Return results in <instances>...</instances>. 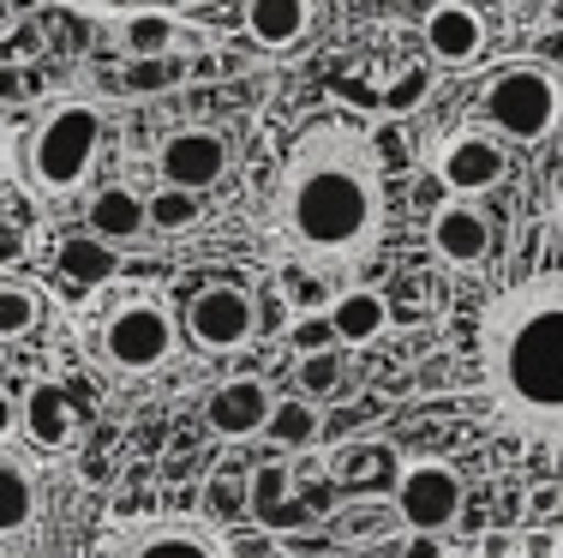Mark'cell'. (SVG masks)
I'll use <instances>...</instances> for the list:
<instances>
[{
  "label": "cell",
  "instance_id": "1",
  "mask_svg": "<svg viewBox=\"0 0 563 558\" xmlns=\"http://www.w3.org/2000/svg\"><path fill=\"white\" fill-rule=\"evenodd\" d=\"M276 229L306 264H354L384 229V175L366 132L318 121L276 175Z\"/></svg>",
  "mask_w": 563,
  "mask_h": 558
},
{
  "label": "cell",
  "instance_id": "2",
  "mask_svg": "<svg viewBox=\"0 0 563 558\" xmlns=\"http://www.w3.org/2000/svg\"><path fill=\"white\" fill-rule=\"evenodd\" d=\"M486 379L528 445L563 450V276L509 288L486 313Z\"/></svg>",
  "mask_w": 563,
  "mask_h": 558
},
{
  "label": "cell",
  "instance_id": "3",
  "mask_svg": "<svg viewBox=\"0 0 563 558\" xmlns=\"http://www.w3.org/2000/svg\"><path fill=\"white\" fill-rule=\"evenodd\" d=\"M97 151H102V109L85 97H66L43 114L19 144V168L31 180V193L43 198H66L90 180L97 168Z\"/></svg>",
  "mask_w": 563,
  "mask_h": 558
},
{
  "label": "cell",
  "instance_id": "4",
  "mask_svg": "<svg viewBox=\"0 0 563 558\" xmlns=\"http://www.w3.org/2000/svg\"><path fill=\"white\" fill-rule=\"evenodd\" d=\"M558 114H563V90L545 66H509L486 85V121L498 139L540 144L558 127Z\"/></svg>",
  "mask_w": 563,
  "mask_h": 558
},
{
  "label": "cell",
  "instance_id": "5",
  "mask_svg": "<svg viewBox=\"0 0 563 558\" xmlns=\"http://www.w3.org/2000/svg\"><path fill=\"white\" fill-rule=\"evenodd\" d=\"M174 342H180V330L156 295H132L102 318V361L114 372H156L174 354Z\"/></svg>",
  "mask_w": 563,
  "mask_h": 558
},
{
  "label": "cell",
  "instance_id": "6",
  "mask_svg": "<svg viewBox=\"0 0 563 558\" xmlns=\"http://www.w3.org/2000/svg\"><path fill=\"white\" fill-rule=\"evenodd\" d=\"M390 504H396V516H401V528H408V535H444L455 516H462L467 486H462V474H455L450 462L420 457V462H401Z\"/></svg>",
  "mask_w": 563,
  "mask_h": 558
},
{
  "label": "cell",
  "instance_id": "7",
  "mask_svg": "<svg viewBox=\"0 0 563 558\" xmlns=\"http://www.w3.org/2000/svg\"><path fill=\"white\" fill-rule=\"evenodd\" d=\"M252 330H258V300H252L246 288H234V283L198 288L192 307H186V337H192L205 354H234V349H246Z\"/></svg>",
  "mask_w": 563,
  "mask_h": 558
},
{
  "label": "cell",
  "instance_id": "8",
  "mask_svg": "<svg viewBox=\"0 0 563 558\" xmlns=\"http://www.w3.org/2000/svg\"><path fill=\"white\" fill-rule=\"evenodd\" d=\"M228 139L217 127H174L163 144H156V168H163V186H186V193H210L228 175Z\"/></svg>",
  "mask_w": 563,
  "mask_h": 558
},
{
  "label": "cell",
  "instance_id": "9",
  "mask_svg": "<svg viewBox=\"0 0 563 558\" xmlns=\"http://www.w3.org/2000/svg\"><path fill=\"white\" fill-rule=\"evenodd\" d=\"M432 168H438V180H444L450 193L474 198V193H492V186L509 175V151L498 144V132L467 127V132H450V139L438 144Z\"/></svg>",
  "mask_w": 563,
  "mask_h": 558
},
{
  "label": "cell",
  "instance_id": "10",
  "mask_svg": "<svg viewBox=\"0 0 563 558\" xmlns=\"http://www.w3.org/2000/svg\"><path fill=\"white\" fill-rule=\"evenodd\" d=\"M246 511H252V523L271 528V535H306V528H318V511L300 499L288 457H264L258 469L246 474Z\"/></svg>",
  "mask_w": 563,
  "mask_h": 558
},
{
  "label": "cell",
  "instance_id": "11",
  "mask_svg": "<svg viewBox=\"0 0 563 558\" xmlns=\"http://www.w3.org/2000/svg\"><path fill=\"white\" fill-rule=\"evenodd\" d=\"M114 558H234L228 540L210 523H186V516H168V523H144L132 528L114 547Z\"/></svg>",
  "mask_w": 563,
  "mask_h": 558
},
{
  "label": "cell",
  "instance_id": "12",
  "mask_svg": "<svg viewBox=\"0 0 563 558\" xmlns=\"http://www.w3.org/2000/svg\"><path fill=\"white\" fill-rule=\"evenodd\" d=\"M271 408H276L271 384L240 372V379H222L217 391H210L205 420H210V433H222V438H258L271 427Z\"/></svg>",
  "mask_w": 563,
  "mask_h": 558
},
{
  "label": "cell",
  "instance_id": "13",
  "mask_svg": "<svg viewBox=\"0 0 563 558\" xmlns=\"http://www.w3.org/2000/svg\"><path fill=\"white\" fill-rule=\"evenodd\" d=\"M426 55L438 66H467L486 55V19L462 0H444V7L426 12Z\"/></svg>",
  "mask_w": 563,
  "mask_h": 558
},
{
  "label": "cell",
  "instance_id": "14",
  "mask_svg": "<svg viewBox=\"0 0 563 558\" xmlns=\"http://www.w3.org/2000/svg\"><path fill=\"white\" fill-rule=\"evenodd\" d=\"M432 252L444 264H479L492 252V222L474 198H450L432 210Z\"/></svg>",
  "mask_w": 563,
  "mask_h": 558
},
{
  "label": "cell",
  "instance_id": "15",
  "mask_svg": "<svg viewBox=\"0 0 563 558\" xmlns=\"http://www.w3.org/2000/svg\"><path fill=\"white\" fill-rule=\"evenodd\" d=\"M19 433L31 438L36 450H66V445L78 438V408H73V396H66L60 384L36 379L31 391L19 396Z\"/></svg>",
  "mask_w": 563,
  "mask_h": 558
},
{
  "label": "cell",
  "instance_id": "16",
  "mask_svg": "<svg viewBox=\"0 0 563 558\" xmlns=\"http://www.w3.org/2000/svg\"><path fill=\"white\" fill-rule=\"evenodd\" d=\"M324 313H330V330H336L342 349H366V342H378L390 330V300L378 288H342Z\"/></svg>",
  "mask_w": 563,
  "mask_h": 558
},
{
  "label": "cell",
  "instance_id": "17",
  "mask_svg": "<svg viewBox=\"0 0 563 558\" xmlns=\"http://www.w3.org/2000/svg\"><path fill=\"white\" fill-rule=\"evenodd\" d=\"M43 511V486H36V469L12 450H0V540L24 535Z\"/></svg>",
  "mask_w": 563,
  "mask_h": 558
},
{
  "label": "cell",
  "instance_id": "18",
  "mask_svg": "<svg viewBox=\"0 0 563 558\" xmlns=\"http://www.w3.org/2000/svg\"><path fill=\"white\" fill-rule=\"evenodd\" d=\"M312 24V0H246V31L264 48H288Z\"/></svg>",
  "mask_w": 563,
  "mask_h": 558
},
{
  "label": "cell",
  "instance_id": "19",
  "mask_svg": "<svg viewBox=\"0 0 563 558\" xmlns=\"http://www.w3.org/2000/svg\"><path fill=\"white\" fill-rule=\"evenodd\" d=\"M151 229L144 222V198L132 193V186H102V193H90V234H102V241H139V234Z\"/></svg>",
  "mask_w": 563,
  "mask_h": 558
},
{
  "label": "cell",
  "instance_id": "20",
  "mask_svg": "<svg viewBox=\"0 0 563 558\" xmlns=\"http://www.w3.org/2000/svg\"><path fill=\"white\" fill-rule=\"evenodd\" d=\"M120 271V252L114 241H102V234H73V241H60V276L78 288H102L109 276Z\"/></svg>",
  "mask_w": 563,
  "mask_h": 558
},
{
  "label": "cell",
  "instance_id": "21",
  "mask_svg": "<svg viewBox=\"0 0 563 558\" xmlns=\"http://www.w3.org/2000/svg\"><path fill=\"white\" fill-rule=\"evenodd\" d=\"M174 31H180L174 12H132V19L120 24V43H126L139 61H156V55H168V48H174Z\"/></svg>",
  "mask_w": 563,
  "mask_h": 558
},
{
  "label": "cell",
  "instance_id": "22",
  "mask_svg": "<svg viewBox=\"0 0 563 558\" xmlns=\"http://www.w3.org/2000/svg\"><path fill=\"white\" fill-rule=\"evenodd\" d=\"M144 222H151L156 234H180L198 222V193H186V186H156L151 198H144Z\"/></svg>",
  "mask_w": 563,
  "mask_h": 558
},
{
  "label": "cell",
  "instance_id": "23",
  "mask_svg": "<svg viewBox=\"0 0 563 558\" xmlns=\"http://www.w3.org/2000/svg\"><path fill=\"white\" fill-rule=\"evenodd\" d=\"M43 318V300L31 295L24 283H0V342L31 337V325Z\"/></svg>",
  "mask_w": 563,
  "mask_h": 558
},
{
  "label": "cell",
  "instance_id": "24",
  "mask_svg": "<svg viewBox=\"0 0 563 558\" xmlns=\"http://www.w3.org/2000/svg\"><path fill=\"white\" fill-rule=\"evenodd\" d=\"M264 433H271L282 450H300V445H312V438H318V408L312 403H276Z\"/></svg>",
  "mask_w": 563,
  "mask_h": 558
},
{
  "label": "cell",
  "instance_id": "25",
  "mask_svg": "<svg viewBox=\"0 0 563 558\" xmlns=\"http://www.w3.org/2000/svg\"><path fill=\"white\" fill-rule=\"evenodd\" d=\"M300 391H306V396H342V391H347V361H342V349L300 354Z\"/></svg>",
  "mask_w": 563,
  "mask_h": 558
},
{
  "label": "cell",
  "instance_id": "26",
  "mask_svg": "<svg viewBox=\"0 0 563 558\" xmlns=\"http://www.w3.org/2000/svg\"><path fill=\"white\" fill-rule=\"evenodd\" d=\"M426 90H432V73H426V66H401L390 85L378 90V109L384 114H413L426 102Z\"/></svg>",
  "mask_w": 563,
  "mask_h": 558
},
{
  "label": "cell",
  "instance_id": "27",
  "mask_svg": "<svg viewBox=\"0 0 563 558\" xmlns=\"http://www.w3.org/2000/svg\"><path fill=\"white\" fill-rule=\"evenodd\" d=\"M288 349L294 354H324V349H342L336 330H330V313H300L288 325Z\"/></svg>",
  "mask_w": 563,
  "mask_h": 558
},
{
  "label": "cell",
  "instance_id": "28",
  "mask_svg": "<svg viewBox=\"0 0 563 558\" xmlns=\"http://www.w3.org/2000/svg\"><path fill=\"white\" fill-rule=\"evenodd\" d=\"M516 552H521V535H504V528L479 540V558H516Z\"/></svg>",
  "mask_w": 563,
  "mask_h": 558
},
{
  "label": "cell",
  "instance_id": "29",
  "mask_svg": "<svg viewBox=\"0 0 563 558\" xmlns=\"http://www.w3.org/2000/svg\"><path fill=\"white\" fill-rule=\"evenodd\" d=\"M396 558H444V547H438V535H408Z\"/></svg>",
  "mask_w": 563,
  "mask_h": 558
},
{
  "label": "cell",
  "instance_id": "30",
  "mask_svg": "<svg viewBox=\"0 0 563 558\" xmlns=\"http://www.w3.org/2000/svg\"><path fill=\"white\" fill-rule=\"evenodd\" d=\"M521 552H528V558H558L563 540L558 535H521Z\"/></svg>",
  "mask_w": 563,
  "mask_h": 558
},
{
  "label": "cell",
  "instance_id": "31",
  "mask_svg": "<svg viewBox=\"0 0 563 558\" xmlns=\"http://www.w3.org/2000/svg\"><path fill=\"white\" fill-rule=\"evenodd\" d=\"M12 433H19V403H12L7 391H0V450L12 445Z\"/></svg>",
  "mask_w": 563,
  "mask_h": 558
},
{
  "label": "cell",
  "instance_id": "32",
  "mask_svg": "<svg viewBox=\"0 0 563 558\" xmlns=\"http://www.w3.org/2000/svg\"><path fill=\"white\" fill-rule=\"evenodd\" d=\"M24 252V241H19V229H7V222H0V264H12Z\"/></svg>",
  "mask_w": 563,
  "mask_h": 558
},
{
  "label": "cell",
  "instance_id": "33",
  "mask_svg": "<svg viewBox=\"0 0 563 558\" xmlns=\"http://www.w3.org/2000/svg\"><path fill=\"white\" fill-rule=\"evenodd\" d=\"M552 217H558V229H563V193H558V205H552Z\"/></svg>",
  "mask_w": 563,
  "mask_h": 558
},
{
  "label": "cell",
  "instance_id": "34",
  "mask_svg": "<svg viewBox=\"0 0 563 558\" xmlns=\"http://www.w3.org/2000/svg\"><path fill=\"white\" fill-rule=\"evenodd\" d=\"M186 7H198V0H186Z\"/></svg>",
  "mask_w": 563,
  "mask_h": 558
}]
</instances>
